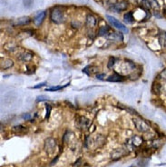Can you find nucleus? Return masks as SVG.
Here are the masks:
<instances>
[{"instance_id":"nucleus-1","label":"nucleus","mask_w":166,"mask_h":167,"mask_svg":"<svg viewBox=\"0 0 166 167\" xmlns=\"http://www.w3.org/2000/svg\"><path fill=\"white\" fill-rule=\"evenodd\" d=\"M51 20L55 24H61L64 21V16L63 11L58 9V8H54L52 12H51Z\"/></svg>"},{"instance_id":"nucleus-2","label":"nucleus","mask_w":166,"mask_h":167,"mask_svg":"<svg viewBox=\"0 0 166 167\" xmlns=\"http://www.w3.org/2000/svg\"><path fill=\"white\" fill-rule=\"evenodd\" d=\"M106 18L109 21V23L112 25V26H114L115 28H117V29H119L121 31H123L124 33H127L128 32V28L123 23H121L119 20H117L116 18H114V16L106 15Z\"/></svg>"},{"instance_id":"nucleus-3","label":"nucleus","mask_w":166,"mask_h":167,"mask_svg":"<svg viewBox=\"0 0 166 167\" xmlns=\"http://www.w3.org/2000/svg\"><path fill=\"white\" fill-rule=\"evenodd\" d=\"M132 122H134V124H135L136 129L139 132L145 133V132H147L149 130V125L143 120L139 119V118H134V119H132Z\"/></svg>"},{"instance_id":"nucleus-4","label":"nucleus","mask_w":166,"mask_h":167,"mask_svg":"<svg viewBox=\"0 0 166 167\" xmlns=\"http://www.w3.org/2000/svg\"><path fill=\"white\" fill-rule=\"evenodd\" d=\"M57 149V142L53 138H47L45 143V150L48 154H53Z\"/></svg>"},{"instance_id":"nucleus-5","label":"nucleus","mask_w":166,"mask_h":167,"mask_svg":"<svg viewBox=\"0 0 166 167\" xmlns=\"http://www.w3.org/2000/svg\"><path fill=\"white\" fill-rule=\"evenodd\" d=\"M128 7V3L125 1H122L120 3H116L114 4L112 8L114 10V12H121V11H124Z\"/></svg>"},{"instance_id":"nucleus-6","label":"nucleus","mask_w":166,"mask_h":167,"mask_svg":"<svg viewBox=\"0 0 166 167\" xmlns=\"http://www.w3.org/2000/svg\"><path fill=\"white\" fill-rule=\"evenodd\" d=\"M46 16H47V13L45 12V11H42V12L38 13V14L35 16V18H34V23H35V25H36V27H39V26L42 24V22L44 21V19H45Z\"/></svg>"},{"instance_id":"nucleus-7","label":"nucleus","mask_w":166,"mask_h":167,"mask_svg":"<svg viewBox=\"0 0 166 167\" xmlns=\"http://www.w3.org/2000/svg\"><path fill=\"white\" fill-rule=\"evenodd\" d=\"M30 22V18L28 16H23V17H20V18H17L16 21H15V26H24V25H26Z\"/></svg>"},{"instance_id":"nucleus-8","label":"nucleus","mask_w":166,"mask_h":167,"mask_svg":"<svg viewBox=\"0 0 166 167\" xmlns=\"http://www.w3.org/2000/svg\"><path fill=\"white\" fill-rule=\"evenodd\" d=\"M127 152L126 151H124V149H122V148H118V149H115L114 152H113V153H112V158L113 159H117V158H119V157H121V156H123V155H124L125 153H126Z\"/></svg>"},{"instance_id":"nucleus-9","label":"nucleus","mask_w":166,"mask_h":167,"mask_svg":"<svg viewBox=\"0 0 166 167\" xmlns=\"http://www.w3.org/2000/svg\"><path fill=\"white\" fill-rule=\"evenodd\" d=\"M95 25H96V18L93 15H88L86 18V26L94 27Z\"/></svg>"},{"instance_id":"nucleus-10","label":"nucleus","mask_w":166,"mask_h":167,"mask_svg":"<svg viewBox=\"0 0 166 167\" xmlns=\"http://www.w3.org/2000/svg\"><path fill=\"white\" fill-rule=\"evenodd\" d=\"M109 82H121V81H123L124 80V77L118 75V74H114V75H112L111 76L108 77V79H107Z\"/></svg>"},{"instance_id":"nucleus-11","label":"nucleus","mask_w":166,"mask_h":167,"mask_svg":"<svg viewBox=\"0 0 166 167\" xmlns=\"http://www.w3.org/2000/svg\"><path fill=\"white\" fill-rule=\"evenodd\" d=\"M14 63L11 59H5L1 63V69H8L11 66H13Z\"/></svg>"},{"instance_id":"nucleus-12","label":"nucleus","mask_w":166,"mask_h":167,"mask_svg":"<svg viewBox=\"0 0 166 167\" xmlns=\"http://www.w3.org/2000/svg\"><path fill=\"white\" fill-rule=\"evenodd\" d=\"M124 20L126 24H131L134 22V16H132V12H128L124 16Z\"/></svg>"},{"instance_id":"nucleus-13","label":"nucleus","mask_w":166,"mask_h":167,"mask_svg":"<svg viewBox=\"0 0 166 167\" xmlns=\"http://www.w3.org/2000/svg\"><path fill=\"white\" fill-rule=\"evenodd\" d=\"M108 37L111 38V39H116V40H123L124 37L123 36H122L121 34H118V33L116 32H113V33H110V34L108 35Z\"/></svg>"},{"instance_id":"nucleus-14","label":"nucleus","mask_w":166,"mask_h":167,"mask_svg":"<svg viewBox=\"0 0 166 167\" xmlns=\"http://www.w3.org/2000/svg\"><path fill=\"white\" fill-rule=\"evenodd\" d=\"M33 57V54H22L20 57H19V59L24 61V62H27L29 60H31Z\"/></svg>"},{"instance_id":"nucleus-15","label":"nucleus","mask_w":166,"mask_h":167,"mask_svg":"<svg viewBox=\"0 0 166 167\" xmlns=\"http://www.w3.org/2000/svg\"><path fill=\"white\" fill-rule=\"evenodd\" d=\"M109 31V27H103L99 30V36H104L107 34V32Z\"/></svg>"},{"instance_id":"nucleus-16","label":"nucleus","mask_w":166,"mask_h":167,"mask_svg":"<svg viewBox=\"0 0 166 167\" xmlns=\"http://www.w3.org/2000/svg\"><path fill=\"white\" fill-rule=\"evenodd\" d=\"M64 86H54V87H51V88H48L47 89L46 91H49V92H52V91H57V90H60V89H63Z\"/></svg>"},{"instance_id":"nucleus-17","label":"nucleus","mask_w":166,"mask_h":167,"mask_svg":"<svg viewBox=\"0 0 166 167\" xmlns=\"http://www.w3.org/2000/svg\"><path fill=\"white\" fill-rule=\"evenodd\" d=\"M114 64H115V59H114V57L110 58V60H109V62H108V67H109V68H112L113 66L114 65Z\"/></svg>"},{"instance_id":"nucleus-18","label":"nucleus","mask_w":166,"mask_h":167,"mask_svg":"<svg viewBox=\"0 0 166 167\" xmlns=\"http://www.w3.org/2000/svg\"><path fill=\"white\" fill-rule=\"evenodd\" d=\"M47 99H48V98H47V96H45V95H40V96H38V97H37L36 101H37V102L46 101V100H47Z\"/></svg>"},{"instance_id":"nucleus-19","label":"nucleus","mask_w":166,"mask_h":167,"mask_svg":"<svg viewBox=\"0 0 166 167\" xmlns=\"http://www.w3.org/2000/svg\"><path fill=\"white\" fill-rule=\"evenodd\" d=\"M96 78L104 80L105 78V74H98V75H96Z\"/></svg>"},{"instance_id":"nucleus-20","label":"nucleus","mask_w":166,"mask_h":167,"mask_svg":"<svg viewBox=\"0 0 166 167\" xmlns=\"http://www.w3.org/2000/svg\"><path fill=\"white\" fill-rule=\"evenodd\" d=\"M46 108H47V115H46V117L47 118H48L49 117V115H50V111H51V107H50V105H46Z\"/></svg>"},{"instance_id":"nucleus-21","label":"nucleus","mask_w":166,"mask_h":167,"mask_svg":"<svg viewBox=\"0 0 166 167\" xmlns=\"http://www.w3.org/2000/svg\"><path fill=\"white\" fill-rule=\"evenodd\" d=\"M46 85H47V83H43V84H40V85H37L34 86L33 88H41L42 86H45Z\"/></svg>"},{"instance_id":"nucleus-22","label":"nucleus","mask_w":166,"mask_h":167,"mask_svg":"<svg viewBox=\"0 0 166 167\" xmlns=\"http://www.w3.org/2000/svg\"><path fill=\"white\" fill-rule=\"evenodd\" d=\"M161 75H162V78H164V79H166V70H164L162 74H161Z\"/></svg>"},{"instance_id":"nucleus-23","label":"nucleus","mask_w":166,"mask_h":167,"mask_svg":"<svg viewBox=\"0 0 166 167\" xmlns=\"http://www.w3.org/2000/svg\"><path fill=\"white\" fill-rule=\"evenodd\" d=\"M23 117H24L25 119H29V118H30V115H23Z\"/></svg>"}]
</instances>
